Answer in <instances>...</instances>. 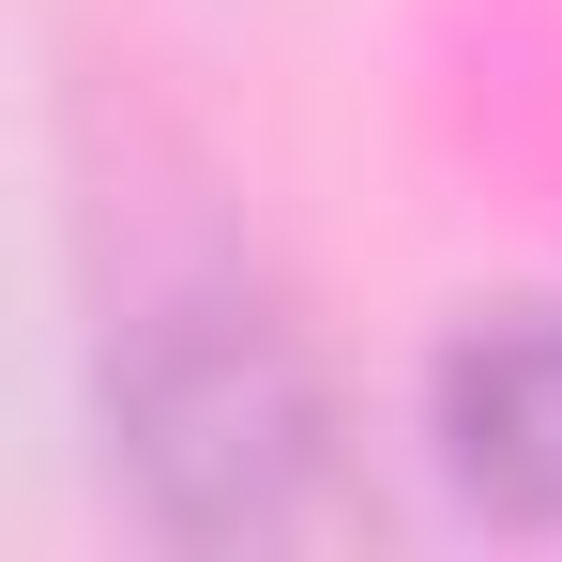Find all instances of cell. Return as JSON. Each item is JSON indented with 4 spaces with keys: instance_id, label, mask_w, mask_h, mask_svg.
<instances>
[{
    "instance_id": "7a4b0ae2",
    "label": "cell",
    "mask_w": 562,
    "mask_h": 562,
    "mask_svg": "<svg viewBox=\"0 0 562 562\" xmlns=\"http://www.w3.org/2000/svg\"><path fill=\"white\" fill-rule=\"evenodd\" d=\"M441 457L502 517H562V289L471 319L441 350Z\"/></svg>"
},
{
    "instance_id": "6da1fadb",
    "label": "cell",
    "mask_w": 562,
    "mask_h": 562,
    "mask_svg": "<svg viewBox=\"0 0 562 562\" xmlns=\"http://www.w3.org/2000/svg\"><path fill=\"white\" fill-rule=\"evenodd\" d=\"M122 441L153 471L168 532H319L335 471H319V380L289 350L274 304L183 289L137 319L122 350Z\"/></svg>"
}]
</instances>
